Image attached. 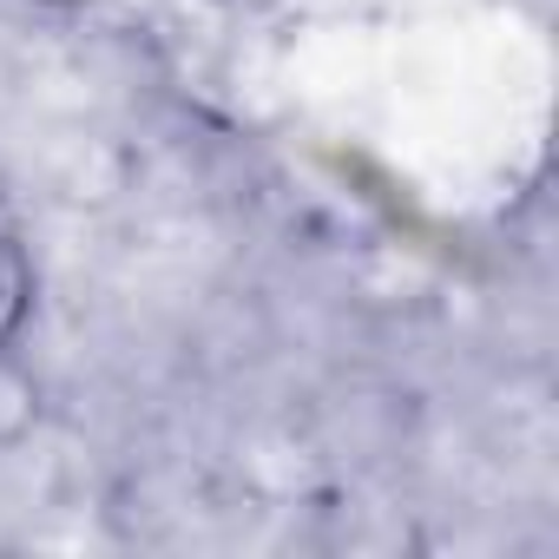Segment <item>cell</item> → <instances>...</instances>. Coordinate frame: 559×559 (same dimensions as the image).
<instances>
[{"label": "cell", "instance_id": "obj_1", "mask_svg": "<svg viewBox=\"0 0 559 559\" xmlns=\"http://www.w3.org/2000/svg\"><path fill=\"white\" fill-rule=\"evenodd\" d=\"M34 304H40V270H34L27 230H21V217L8 204H0V356L27 336Z\"/></svg>", "mask_w": 559, "mask_h": 559}]
</instances>
